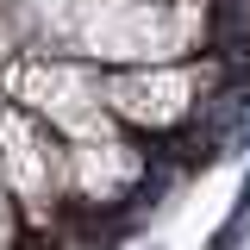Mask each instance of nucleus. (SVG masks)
I'll return each instance as SVG.
<instances>
[{"instance_id":"f257e3e1","label":"nucleus","mask_w":250,"mask_h":250,"mask_svg":"<svg viewBox=\"0 0 250 250\" xmlns=\"http://www.w3.org/2000/svg\"><path fill=\"white\" fill-rule=\"evenodd\" d=\"M0 188L31 231H44L69 207V150L31 106H0Z\"/></svg>"},{"instance_id":"f03ea898","label":"nucleus","mask_w":250,"mask_h":250,"mask_svg":"<svg viewBox=\"0 0 250 250\" xmlns=\"http://www.w3.org/2000/svg\"><path fill=\"white\" fill-rule=\"evenodd\" d=\"M200 100V69L188 62H138V69H100V106L113 125L131 131H169Z\"/></svg>"},{"instance_id":"7ed1b4c3","label":"nucleus","mask_w":250,"mask_h":250,"mask_svg":"<svg viewBox=\"0 0 250 250\" xmlns=\"http://www.w3.org/2000/svg\"><path fill=\"white\" fill-rule=\"evenodd\" d=\"M69 150V200H82V207H119L138 194L144 182V150L119 138V131H94V138H69L62 144Z\"/></svg>"},{"instance_id":"20e7f679","label":"nucleus","mask_w":250,"mask_h":250,"mask_svg":"<svg viewBox=\"0 0 250 250\" xmlns=\"http://www.w3.org/2000/svg\"><path fill=\"white\" fill-rule=\"evenodd\" d=\"M19 225H25V219H19V207H13V194L0 188V250H13V238H19Z\"/></svg>"}]
</instances>
